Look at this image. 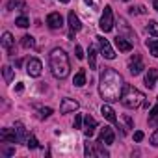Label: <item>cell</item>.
Here are the masks:
<instances>
[{"label": "cell", "mask_w": 158, "mask_h": 158, "mask_svg": "<svg viewBox=\"0 0 158 158\" xmlns=\"http://www.w3.org/2000/svg\"><path fill=\"white\" fill-rule=\"evenodd\" d=\"M123 89H125L123 76L117 71H114L110 67H104L101 76H99V93H101V97L106 102H115V101H121Z\"/></svg>", "instance_id": "6da1fadb"}, {"label": "cell", "mask_w": 158, "mask_h": 158, "mask_svg": "<svg viewBox=\"0 0 158 158\" xmlns=\"http://www.w3.org/2000/svg\"><path fill=\"white\" fill-rule=\"evenodd\" d=\"M50 71L56 78L63 80L71 73V63H69V56L65 54V50L61 48H54L50 52Z\"/></svg>", "instance_id": "7a4b0ae2"}, {"label": "cell", "mask_w": 158, "mask_h": 158, "mask_svg": "<svg viewBox=\"0 0 158 158\" xmlns=\"http://www.w3.org/2000/svg\"><path fill=\"white\" fill-rule=\"evenodd\" d=\"M143 93L139 91V89H136V88H132V86H125V89H123V95H121V104L125 106V108H130V110H134V108H139L141 104H143Z\"/></svg>", "instance_id": "3957f363"}, {"label": "cell", "mask_w": 158, "mask_h": 158, "mask_svg": "<svg viewBox=\"0 0 158 158\" xmlns=\"http://www.w3.org/2000/svg\"><path fill=\"white\" fill-rule=\"evenodd\" d=\"M99 26H101L102 32H110V30L114 28V13H112V8H110V6L104 8V11H102V15H101Z\"/></svg>", "instance_id": "277c9868"}, {"label": "cell", "mask_w": 158, "mask_h": 158, "mask_svg": "<svg viewBox=\"0 0 158 158\" xmlns=\"http://www.w3.org/2000/svg\"><path fill=\"white\" fill-rule=\"evenodd\" d=\"M41 69H43V65H41V61H39L37 58H30V60L26 61V73H28L30 76L37 78V76L41 74Z\"/></svg>", "instance_id": "5b68a950"}, {"label": "cell", "mask_w": 158, "mask_h": 158, "mask_svg": "<svg viewBox=\"0 0 158 158\" xmlns=\"http://www.w3.org/2000/svg\"><path fill=\"white\" fill-rule=\"evenodd\" d=\"M97 41H99V47H101L102 56H104L106 60H114V58H115V52H114V48H112L110 41H108V39H104V37H97Z\"/></svg>", "instance_id": "8992f818"}, {"label": "cell", "mask_w": 158, "mask_h": 158, "mask_svg": "<svg viewBox=\"0 0 158 158\" xmlns=\"http://www.w3.org/2000/svg\"><path fill=\"white\" fill-rule=\"evenodd\" d=\"M114 139H115V134H114V130H112L110 127L101 128V132H99V143H102V145H112Z\"/></svg>", "instance_id": "52a82bcc"}, {"label": "cell", "mask_w": 158, "mask_h": 158, "mask_svg": "<svg viewBox=\"0 0 158 158\" xmlns=\"http://www.w3.org/2000/svg\"><path fill=\"white\" fill-rule=\"evenodd\" d=\"M145 69V65H143V61H141V58L138 56V54H134L130 60H128V71L132 73V74H139L141 71Z\"/></svg>", "instance_id": "ba28073f"}, {"label": "cell", "mask_w": 158, "mask_h": 158, "mask_svg": "<svg viewBox=\"0 0 158 158\" xmlns=\"http://www.w3.org/2000/svg\"><path fill=\"white\" fill-rule=\"evenodd\" d=\"M78 106H80V104H78L74 99H63L61 104H60V112L61 114H71V112H76Z\"/></svg>", "instance_id": "9c48e42d"}, {"label": "cell", "mask_w": 158, "mask_h": 158, "mask_svg": "<svg viewBox=\"0 0 158 158\" xmlns=\"http://www.w3.org/2000/svg\"><path fill=\"white\" fill-rule=\"evenodd\" d=\"M47 24L52 28V30H60L63 26V19L60 13H48L47 15Z\"/></svg>", "instance_id": "30bf717a"}, {"label": "cell", "mask_w": 158, "mask_h": 158, "mask_svg": "<svg viewBox=\"0 0 158 158\" xmlns=\"http://www.w3.org/2000/svg\"><path fill=\"white\" fill-rule=\"evenodd\" d=\"M95 128H97V121L91 117V115H86L84 117V134L88 138H91L95 134Z\"/></svg>", "instance_id": "8fae6325"}, {"label": "cell", "mask_w": 158, "mask_h": 158, "mask_svg": "<svg viewBox=\"0 0 158 158\" xmlns=\"http://www.w3.org/2000/svg\"><path fill=\"white\" fill-rule=\"evenodd\" d=\"M0 139H2V141H10V143H19L17 134H15L13 128H2V132H0Z\"/></svg>", "instance_id": "7c38bea8"}, {"label": "cell", "mask_w": 158, "mask_h": 158, "mask_svg": "<svg viewBox=\"0 0 158 158\" xmlns=\"http://www.w3.org/2000/svg\"><path fill=\"white\" fill-rule=\"evenodd\" d=\"M67 21H69V28H71L73 32H80V30H82L80 19H78V17L74 15V11H71V13L67 15Z\"/></svg>", "instance_id": "4fadbf2b"}, {"label": "cell", "mask_w": 158, "mask_h": 158, "mask_svg": "<svg viewBox=\"0 0 158 158\" xmlns=\"http://www.w3.org/2000/svg\"><path fill=\"white\" fill-rule=\"evenodd\" d=\"M101 114L110 121V123H114V125H117V117H115V112H114V108L112 106H108V104H102V108H101Z\"/></svg>", "instance_id": "5bb4252c"}, {"label": "cell", "mask_w": 158, "mask_h": 158, "mask_svg": "<svg viewBox=\"0 0 158 158\" xmlns=\"http://www.w3.org/2000/svg\"><path fill=\"white\" fill-rule=\"evenodd\" d=\"M115 45H117V48H119L121 52H130V50H132V43H130L128 39L121 37V35L115 37Z\"/></svg>", "instance_id": "9a60e30c"}, {"label": "cell", "mask_w": 158, "mask_h": 158, "mask_svg": "<svg viewBox=\"0 0 158 158\" xmlns=\"http://www.w3.org/2000/svg\"><path fill=\"white\" fill-rule=\"evenodd\" d=\"M156 76H158L156 69H149V71L145 73V86H147L149 89L154 88V84H156Z\"/></svg>", "instance_id": "2e32d148"}, {"label": "cell", "mask_w": 158, "mask_h": 158, "mask_svg": "<svg viewBox=\"0 0 158 158\" xmlns=\"http://www.w3.org/2000/svg\"><path fill=\"white\" fill-rule=\"evenodd\" d=\"M2 47H4L10 54H13V35H11L10 32H4V35H2Z\"/></svg>", "instance_id": "e0dca14e"}, {"label": "cell", "mask_w": 158, "mask_h": 158, "mask_svg": "<svg viewBox=\"0 0 158 158\" xmlns=\"http://www.w3.org/2000/svg\"><path fill=\"white\" fill-rule=\"evenodd\" d=\"M15 134H17V139H19V143H23V141H26L28 139V134H26V128H24V125L23 123H15Z\"/></svg>", "instance_id": "ac0fdd59"}, {"label": "cell", "mask_w": 158, "mask_h": 158, "mask_svg": "<svg viewBox=\"0 0 158 158\" xmlns=\"http://www.w3.org/2000/svg\"><path fill=\"white\" fill-rule=\"evenodd\" d=\"M73 84L76 86V88H82L84 84H86V71L84 69H80L76 74H74V80H73Z\"/></svg>", "instance_id": "d6986e66"}, {"label": "cell", "mask_w": 158, "mask_h": 158, "mask_svg": "<svg viewBox=\"0 0 158 158\" xmlns=\"http://www.w3.org/2000/svg\"><path fill=\"white\" fill-rule=\"evenodd\" d=\"M147 48H149V52L154 56V58H158V39H147Z\"/></svg>", "instance_id": "ffe728a7"}, {"label": "cell", "mask_w": 158, "mask_h": 158, "mask_svg": "<svg viewBox=\"0 0 158 158\" xmlns=\"http://www.w3.org/2000/svg\"><path fill=\"white\" fill-rule=\"evenodd\" d=\"M89 56V69H97V50H95V47H89V52H88Z\"/></svg>", "instance_id": "44dd1931"}, {"label": "cell", "mask_w": 158, "mask_h": 158, "mask_svg": "<svg viewBox=\"0 0 158 158\" xmlns=\"http://www.w3.org/2000/svg\"><path fill=\"white\" fill-rule=\"evenodd\" d=\"M26 2L24 0H10L8 2V10H24Z\"/></svg>", "instance_id": "7402d4cb"}, {"label": "cell", "mask_w": 158, "mask_h": 158, "mask_svg": "<svg viewBox=\"0 0 158 158\" xmlns=\"http://www.w3.org/2000/svg\"><path fill=\"white\" fill-rule=\"evenodd\" d=\"M21 45H23V48H32V47L35 45V41H34L32 35H24V37L21 39Z\"/></svg>", "instance_id": "603a6c76"}, {"label": "cell", "mask_w": 158, "mask_h": 158, "mask_svg": "<svg viewBox=\"0 0 158 158\" xmlns=\"http://www.w3.org/2000/svg\"><path fill=\"white\" fill-rule=\"evenodd\" d=\"M147 32H149L151 35L158 37V23H156V21H151V23L147 24Z\"/></svg>", "instance_id": "cb8c5ba5"}, {"label": "cell", "mask_w": 158, "mask_h": 158, "mask_svg": "<svg viewBox=\"0 0 158 158\" xmlns=\"http://www.w3.org/2000/svg\"><path fill=\"white\" fill-rule=\"evenodd\" d=\"M2 73H4V80H6V82H11V80H13V69H11L10 65H4Z\"/></svg>", "instance_id": "d4e9b609"}, {"label": "cell", "mask_w": 158, "mask_h": 158, "mask_svg": "<svg viewBox=\"0 0 158 158\" xmlns=\"http://www.w3.org/2000/svg\"><path fill=\"white\" fill-rule=\"evenodd\" d=\"M15 24H17V26H21V28H28V26H30V19H28V17H24V15H21V17H17Z\"/></svg>", "instance_id": "484cf974"}, {"label": "cell", "mask_w": 158, "mask_h": 158, "mask_svg": "<svg viewBox=\"0 0 158 158\" xmlns=\"http://www.w3.org/2000/svg\"><path fill=\"white\" fill-rule=\"evenodd\" d=\"M95 154H97V156L106 158V156H108V151H106V149H102V143H99V141H97V143H95Z\"/></svg>", "instance_id": "4316f807"}, {"label": "cell", "mask_w": 158, "mask_h": 158, "mask_svg": "<svg viewBox=\"0 0 158 158\" xmlns=\"http://www.w3.org/2000/svg\"><path fill=\"white\" fill-rule=\"evenodd\" d=\"M26 145H28V149H35V147H37V139H35V136H28Z\"/></svg>", "instance_id": "83f0119b"}, {"label": "cell", "mask_w": 158, "mask_h": 158, "mask_svg": "<svg viewBox=\"0 0 158 158\" xmlns=\"http://www.w3.org/2000/svg\"><path fill=\"white\" fill-rule=\"evenodd\" d=\"M149 117L151 119H154V117H158V97H156V104L151 108V112H149Z\"/></svg>", "instance_id": "f1b7e54d"}, {"label": "cell", "mask_w": 158, "mask_h": 158, "mask_svg": "<svg viewBox=\"0 0 158 158\" xmlns=\"http://www.w3.org/2000/svg\"><path fill=\"white\" fill-rule=\"evenodd\" d=\"M74 52H76V58H78V60H82V58H84V48H82L80 45H76Z\"/></svg>", "instance_id": "f546056e"}, {"label": "cell", "mask_w": 158, "mask_h": 158, "mask_svg": "<svg viewBox=\"0 0 158 158\" xmlns=\"http://www.w3.org/2000/svg\"><path fill=\"white\" fill-rule=\"evenodd\" d=\"M82 121H84L82 115H76L74 117V128H82Z\"/></svg>", "instance_id": "4dcf8cb0"}, {"label": "cell", "mask_w": 158, "mask_h": 158, "mask_svg": "<svg viewBox=\"0 0 158 158\" xmlns=\"http://www.w3.org/2000/svg\"><path fill=\"white\" fill-rule=\"evenodd\" d=\"M39 112H41V117H48V115L52 114V110H50V108H41Z\"/></svg>", "instance_id": "1f68e13d"}, {"label": "cell", "mask_w": 158, "mask_h": 158, "mask_svg": "<svg viewBox=\"0 0 158 158\" xmlns=\"http://www.w3.org/2000/svg\"><path fill=\"white\" fill-rule=\"evenodd\" d=\"M151 143H152V145H154V147H156V145H158V130H156V132H154V134H152V136H151Z\"/></svg>", "instance_id": "d6a6232c"}, {"label": "cell", "mask_w": 158, "mask_h": 158, "mask_svg": "<svg viewBox=\"0 0 158 158\" xmlns=\"http://www.w3.org/2000/svg\"><path fill=\"white\" fill-rule=\"evenodd\" d=\"M134 139H136V141H141V139H143V132H141V130L134 132Z\"/></svg>", "instance_id": "836d02e7"}, {"label": "cell", "mask_w": 158, "mask_h": 158, "mask_svg": "<svg viewBox=\"0 0 158 158\" xmlns=\"http://www.w3.org/2000/svg\"><path fill=\"white\" fill-rule=\"evenodd\" d=\"M13 152H15V149H11V147H6V149H4V154H6V156H11Z\"/></svg>", "instance_id": "e575fe53"}, {"label": "cell", "mask_w": 158, "mask_h": 158, "mask_svg": "<svg viewBox=\"0 0 158 158\" xmlns=\"http://www.w3.org/2000/svg\"><path fill=\"white\" fill-rule=\"evenodd\" d=\"M136 13H145V8H143V6H138V8H136Z\"/></svg>", "instance_id": "d590c367"}, {"label": "cell", "mask_w": 158, "mask_h": 158, "mask_svg": "<svg viewBox=\"0 0 158 158\" xmlns=\"http://www.w3.org/2000/svg\"><path fill=\"white\" fill-rule=\"evenodd\" d=\"M152 8H154V10L158 11V0H154V2H152Z\"/></svg>", "instance_id": "8d00e7d4"}, {"label": "cell", "mask_w": 158, "mask_h": 158, "mask_svg": "<svg viewBox=\"0 0 158 158\" xmlns=\"http://www.w3.org/2000/svg\"><path fill=\"white\" fill-rule=\"evenodd\" d=\"M58 2H63V4H67V2H69V0H58Z\"/></svg>", "instance_id": "74e56055"}, {"label": "cell", "mask_w": 158, "mask_h": 158, "mask_svg": "<svg viewBox=\"0 0 158 158\" xmlns=\"http://www.w3.org/2000/svg\"><path fill=\"white\" fill-rule=\"evenodd\" d=\"M125 2H128V0H125Z\"/></svg>", "instance_id": "f35d334b"}]
</instances>
